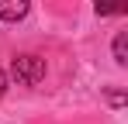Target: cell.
Listing matches in <instances>:
<instances>
[{"label":"cell","mask_w":128,"mask_h":124,"mask_svg":"<svg viewBox=\"0 0 128 124\" xmlns=\"http://www.w3.org/2000/svg\"><path fill=\"white\" fill-rule=\"evenodd\" d=\"M114 62H118V65H128V35L125 31L114 38Z\"/></svg>","instance_id":"obj_4"},{"label":"cell","mask_w":128,"mask_h":124,"mask_svg":"<svg viewBox=\"0 0 128 124\" xmlns=\"http://www.w3.org/2000/svg\"><path fill=\"white\" fill-rule=\"evenodd\" d=\"M4 93H7V72L0 69V97H4Z\"/></svg>","instance_id":"obj_5"},{"label":"cell","mask_w":128,"mask_h":124,"mask_svg":"<svg viewBox=\"0 0 128 124\" xmlns=\"http://www.w3.org/2000/svg\"><path fill=\"white\" fill-rule=\"evenodd\" d=\"M10 72H14V79L21 83V86H38L45 79V59L42 55H18V59L10 62Z\"/></svg>","instance_id":"obj_1"},{"label":"cell","mask_w":128,"mask_h":124,"mask_svg":"<svg viewBox=\"0 0 128 124\" xmlns=\"http://www.w3.org/2000/svg\"><path fill=\"white\" fill-rule=\"evenodd\" d=\"M94 7H97L100 17H107V14H125V10H128V0H94Z\"/></svg>","instance_id":"obj_3"},{"label":"cell","mask_w":128,"mask_h":124,"mask_svg":"<svg viewBox=\"0 0 128 124\" xmlns=\"http://www.w3.org/2000/svg\"><path fill=\"white\" fill-rule=\"evenodd\" d=\"M28 7H31V0H0V21L14 24L28 14Z\"/></svg>","instance_id":"obj_2"}]
</instances>
